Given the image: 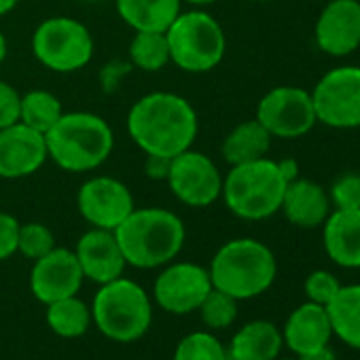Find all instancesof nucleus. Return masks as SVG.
Wrapping results in <instances>:
<instances>
[{"instance_id": "obj_1", "label": "nucleus", "mask_w": 360, "mask_h": 360, "mask_svg": "<svg viewBox=\"0 0 360 360\" xmlns=\"http://www.w3.org/2000/svg\"><path fill=\"white\" fill-rule=\"evenodd\" d=\"M198 112L189 100L169 91L140 98L127 115V134L146 155L176 157L198 138Z\"/></svg>"}, {"instance_id": "obj_2", "label": "nucleus", "mask_w": 360, "mask_h": 360, "mask_svg": "<svg viewBox=\"0 0 360 360\" xmlns=\"http://www.w3.org/2000/svg\"><path fill=\"white\" fill-rule=\"evenodd\" d=\"M127 265L155 269L172 263L185 246V223L165 208H134L115 229Z\"/></svg>"}, {"instance_id": "obj_3", "label": "nucleus", "mask_w": 360, "mask_h": 360, "mask_svg": "<svg viewBox=\"0 0 360 360\" xmlns=\"http://www.w3.org/2000/svg\"><path fill=\"white\" fill-rule=\"evenodd\" d=\"M208 274L214 288L244 301L271 288L278 276V261L267 244L252 238H238L217 250Z\"/></svg>"}, {"instance_id": "obj_4", "label": "nucleus", "mask_w": 360, "mask_h": 360, "mask_svg": "<svg viewBox=\"0 0 360 360\" xmlns=\"http://www.w3.org/2000/svg\"><path fill=\"white\" fill-rule=\"evenodd\" d=\"M47 155L66 172L100 167L115 146L110 125L94 112H64L45 134Z\"/></svg>"}, {"instance_id": "obj_5", "label": "nucleus", "mask_w": 360, "mask_h": 360, "mask_svg": "<svg viewBox=\"0 0 360 360\" xmlns=\"http://www.w3.org/2000/svg\"><path fill=\"white\" fill-rule=\"evenodd\" d=\"M286 180L278 169V161L263 157L250 163L231 165L223 178L221 198L231 214L244 221H265L280 212Z\"/></svg>"}, {"instance_id": "obj_6", "label": "nucleus", "mask_w": 360, "mask_h": 360, "mask_svg": "<svg viewBox=\"0 0 360 360\" xmlns=\"http://www.w3.org/2000/svg\"><path fill=\"white\" fill-rule=\"evenodd\" d=\"M91 320L104 337L119 343H131L150 328L153 303L138 282L121 276L100 284L91 303Z\"/></svg>"}, {"instance_id": "obj_7", "label": "nucleus", "mask_w": 360, "mask_h": 360, "mask_svg": "<svg viewBox=\"0 0 360 360\" xmlns=\"http://www.w3.org/2000/svg\"><path fill=\"white\" fill-rule=\"evenodd\" d=\"M169 62L193 75L214 70L227 51L223 26L206 11L180 13L165 30Z\"/></svg>"}, {"instance_id": "obj_8", "label": "nucleus", "mask_w": 360, "mask_h": 360, "mask_svg": "<svg viewBox=\"0 0 360 360\" xmlns=\"http://www.w3.org/2000/svg\"><path fill=\"white\" fill-rule=\"evenodd\" d=\"M32 53L53 72H77L94 58V39L79 20L49 18L32 34Z\"/></svg>"}, {"instance_id": "obj_9", "label": "nucleus", "mask_w": 360, "mask_h": 360, "mask_svg": "<svg viewBox=\"0 0 360 360\" xmlns=\"http://www.w3.org/2000/svg\"><path fill=\"white\" fill-rule=\"evenodd\" d=\"M309 94L318 123L333 129L360 127V66L328 70Z\"/></svg>"}, {"instance_id": "obj_10", "label": "nucleus", "mask_w": 360, "mask_h": 360, "mask_svg": "<svg viewBox=\"0 0 360 360\" xmlns=\"http://www.w3.org/2000/svg\"><path fill=\"white\" fill-rule=\"evenodd\" d=\"M165 183L178 202L191 208H208L221 198L223 174L208 155L189 148L172 157Z\"/></svg>"}, {"instance_id": "obj_11", "label": "nucleus", "mask_w": 360, "mask_h": 360, "mask_svg": "<svg viewBox=\"0 0 360 360\" xmlns=\"http://www.w3.org/2000/svg\"><path fill=\"white\" fill-rule=\"evenodd\" d=\"M257 121L269 131L271 138H301L318 123L311 94L295 85L274 87L261 98L257 106Z\"/></svg>"}, {"instance_id": "obj_12", "label": "nucleus", "mask_w": 360, "mask_h": 360, "mask_svg": "<svg viewBox=\"0 0 360 360\" xmlns=\"http://www.w3.org/2000/svg\"><path fill=\"white\" fill-rule=\"evenodd\" d=\"M77 208L91 227L115 231L136 206L125 183L110 176H94L81 185Z\"/></svg>"}, {"instance_id": "obj_13", "label": "nucleus", "mask_w": 360, "mask_h": 360, "mask_svg": "<svg viewBox=\"0 0 360 360\" xmlns=\"http://www.w3.org/2000/svg\"><path fill=\"white\" fill-rule=\"evenodd\" d=\"M212 290V280L206 267L198 263H167L155 280V303L169 314L198 311L202 301Z\"/></svg>"}, {"instance_id": "obj_14", "label": "nucleus", "mask_w": 360, "mask_h": 360, "mask_svg": "<svg viewBox=\"0 0 360 360\" xmlns=\"http://www.w3.org/2000/svg\"><path fill=\"white\" fill-rule=\"evenodd\" d=\"M314 39L322 53L345 58L360 47V0H330L320 11Z\"/></svg>"}, {"instance_id": "obj_15", "label": "nucleus", "mask_w": 360, "mask_h": 360, "mask_svg": "<svg viewBox=\"0 0 360 360\" xmlns=\"http://www.w3.org/2000/svg\"><path fill=\"white\" fill-rule=\"evenodd\" d=\"M83 280L85 276L75 250L56 246L49 255L34 261V267L30 271V290L41 303L49 305L53 301L75 297Z\"/></svg>"}, {"instance_id": "obj_16", "label": "nucleus", "mask_w": 360, "mask_h": 360, "mask_svg": "<svg viewBox=\"0 0 360 360\" xmlns=\"http://www.w3.org/2000/svg\"><path fill=\"white\" fill-rule=\"evenodd\" d=\"M47 157L45 134L20 121L0 129V178H26L39 172Z\"/></svg>"}, {"instance_id": "obj_17", "label": "nucleus", "mask_w": 360, "mask_h": 360, "mask_svg": "<svg viewBox=\"0 0 360 360\" xmlns=\"http://www.w3.org/2000/svg\"><path fill=\"white\" fill-rule=\"evenodd\" d=\"M81 271L87 280L96 284H106L123 276L125 257L119 248L115 231L91 227L81 236L75 248Z\"/></svg>"}, {"instance_id": "obj_18", "label": "nucleus", "mask_w": 360, "mask_h": 360, "mask_svg": "<svg viewBox=\"0 0 360 360\" xmlns=\"http://www.w3.org/2000/svg\"><path fill=\"white\" fill-rule=\"evenodd\" d=\"M284 345L297 356L303 358L324 345H330L333 328L324 305L305 301L290 311L282 328Z\"/></svg>"}, {"instance_id": "obj_19", "label": "nucleus", "mask_w": 360, "mask_h": 360, "mask_svg": "<svg viewBox=\"0 0 360 360\" xmlns=\"http://www.w3.org/2000/svg\"><path fill=\"white\" fill-rule=\"evenodd\" d=\"M330 210H333V204H330L328 191L320 183H314L309 178L299 176L292 183L286 185L280 212L286 217L290 225L299 229L322 227Z\"/></svg>"}, {"instance_id": "obj_20", "label": "nucleus", "mask_w": 360, "mask_h": 360, "mask_svg": "<svg viewBox=\"0 0 360 360\" xmlns=\"http://www.w3.org/2000/svg\"><path fill=\"white\" fill-rule=\"evenodd\" d=\"M326 257L343 269H360V210L333 208L322 223Z\"/></svg>"}, {"instance_id": "obj_21", "label": "nucleus", "mask_w": 360, "mask_h": 360, "mask_svg": "<svg viewBox=\"0 0 360 360\" xmlns=\"http://www.w3.org/2000/svg\"><path fill=\"white\" fill-rule=\"evenodd\" d=\"M284 345L282 330L269 320L244 324L231 339L229 360H276Z\"/></svg>"}, {"instance_id": "obj_22", "label": "nucleus", "mask_w": 360, "mask_h": 360, "mask_svg": "<svg viewBox=\"0 0 360 360\" xmlns=\"http://www.w3.org/2000/svg\"><path fill=\"white\" fill-rule=\"evenodd\" d=\"M115 5L134 32H165L180 15L183 0H115Z\"/></svg>"}, {"instance_id": "obj_23", "label": "nucleus", "mask_w": 360, "mask_h": 360, "mask_svg": "<svg viewBox=\"0 0 360 360\" xmlns=\"http://www.w3.org/2000/svg\"><path fill=\"white\" fill-rule=\"evenodd\" d=\"M324 307L333 335L345 345L360 349V284H341Z\"/></svg>"}, {"instance_id": "obj_24", "label": "nucleus", "mask_w": 360, "mask_h": 360, "mask_svg": "<svg viewBox=\"0 0 360 360\" xmlns=\"http://www.w3.org/2000/svg\"><path fill=\"white\" fill-rule=\"evenodd\" d=\"M271 136L269 131L257 121H244L240 125H236L227 138L223 140V159L229 165H242V163H250L257 159L267 157L269 148H271Z\"/></svg>"}, {"instance_id": "obj_25", "label": "nucleus", "mask_w": 360, "mask_h": 360, "mask_svg": "<svg viewBox=\"0 0 360 360\" xmlns=\"http://www.w3.org/2000/svg\"><path fill=\"white\" fill-rule=\"evenodd\" d=\"M91 322V307H87V303L77 295L47 305V324L56 335L64 339L83 337Z\"/></svg>"}, {"instance_id": "obj_26", "label": "nucleus", "mask_w": 360, "mask_h": 360, "mask_svg": "<svg viewBox=\"0 0 360 360\" xmlns=\"http://www.w3.org/2000/svg\"><path fill=\"white\" fill-rule=\"evenodd\" d=\"M62 115H64L62 102L51 91L32 89L26 96H22L20 123H24V125H28V127H32V129H37L41 134H47Z\"/></svg>"}, {"instance_id": "obj_27", "label": "nucleus", "mask_w": 360, "mask_h": 360, "mask_svg": "<svg viewBox=\"0 0 360 360\" xmlns=\"http://www.w3.org/2000/svg\"><path fill=\"white\" fill-rule=\"evenodd\" d=\"M129 60L144 72H159L169 64V45L165 32H136L129 43Z\"/></svg>"}, {"instance_id": "obj_28", "label": "nucleus", "mask_w": 360, "mask_h": 360, "mask_svg": "<svg viewBox=\"0 0 360 360\" xmlns=\"http://www.w3.org/2000/svg\"><path fill=\"white\" fill-rule=\"evenodd\" d=\"M172 360H229V354L212 333H191L180 339Z\"/></svg>"}, {"instance_id": "obj_29", "label": "nucleus", "mask_w": 360, "mask_h": 360, "mask_svg": "<svg viewBox=\"0 0 360 360\" xmlns=\"http://www.w3.org/2000/svg\"><path fill=\"white\" fill-rule=\"evenodd\" d=\"M238 299H233L231 295L219 290L212 286V290L208 292V297L202 301L200 305V316H202V322L212 328V330H223V328H229L236 318H238Z\"/></svg>"}, {"instance_id": "obj_30", "label": "nucleus", "mask_w": 360, "mask_h": 360, "mask_svg": "<svg viewBox=\"0 0 360 360\" xmlns=\"http://www.w3.org/2000/svg\"><path fill=\"white\" fill-rule=\"evenodd\" d=\"M56 248L53 231L43 223H26L20 225L18 252H22L30 261H39Z\"/></svg>"}, {"instance_id": "obj_31", "label": "nucleus", "mask_w": 360, "mask_h": 360, "mask_svg": "<svg viewBox=\"0 0 360 360\" xmlns=\"http://www.w3.org/2000/svg\"><path fill=\"white\" fill-rule=\"evenodd\" d=\"M326 191H328L333 208L360 210V174L358 172H345L337 176Z\"/></svg>"}, {"instance_id": "obj_32", "label": "nucleus", "mask_w": 360, "mask_h": 360, "mask_svg": "<svg viewBox=\"0 0 360 360\" xmlns=\"http://www.w3.org/2000/svg\"><path fill=\"white\" fill-rule=\"evenodd\" d=\"M339 288H341V284H339L337 276L326 271V269L311 271L303 282V290H305L307 301L318 303V305H326L337 295Z\"/></svg>"}, {"instance_id": "obj_33", "label": "nucleus", "mask_w": 360, "mask_h": 360, "mask_svg": "<svg viewBox=\"0 0 360 360\" xmlns=\"http://www.w3.org/2000/svg\"><path fill=\"white\" fill-rule=\"evenodd\" d=\"M18 240L20 221L9 212H0V261H5L18 252Z\"/></svg>"}, {"instance_id": "obj_34", "label": "nucleus", "mask_w": 360, "mask_h": 360, "mask_svg": "<svg viewBox=\"0 0 360 360\" xmlns=\"http://www.w3.org/2000/svg\"><path fill=\"white\" fill-rule=\"evenodd\" d=\"M20 102L22 96L18 94V89L0 81V129L20 121Z\"/></svg>"}, {"instance_id": "obj_35", "label": "nucleus", "mask_w": 360, "mask_h": 360, "mask_svg": "<svg viewBox=\"0 0 360 360\" xmlns=\"http://www.w3.org/2000/svg\"><path fill=\"white\" fill-rule=\"evenodd\" d=\"M169 163H172V159H167V157L146 155L144 172H146V176L153 178V180H165V178H167V172H169Z\"/></svg>"}, {"instance_id": "obj_36", "label": "nucleus", "mask_w": 360, "mask_h": 360, "mask_svg": "<svg viewBox=\"0 0 360 360\" xmlns=\"http://www.w3.org/2000/svg\"><path fill=\"white\" fill-rule=\"evenodd\" d=\"M278 169L286 183H292L295 178H299V161L297 159H282L278 161Z\"/></svg>"}, {"instance_id": "obj_37", "label": "nucleus", "mask_w": 360, "mask_h": 360, "mask_svg": "<svg viewBox=\"0 0 360 360\" xmlns=\"http://www.w3.org/2000/svg\"><path fill=\"white\" fill-rule=\"evenodd\" d=\"M301 360H337V356H335V352H333L330 345H324V347H320V349L303 356Z\"/></svg>"}, {"instance_id": "obj_38", "label": "nucleus", "mask_w": 360, "mask_h": 360, "mask_svg": "<svg viewBox=\"0 0 360 360\" xmlns=\"http://www.w3.org/2000/svg\"><path fill=\"white\" fill-rule=\"evenodd\" d=\"M18 3H20V0H0V18L11 13L18 7Z\"/></svg>"}, {"instance_id": "obj_39", "label": "nucleus", "mask_w": 360, "mask_h": 360, "mask_svg": "<svg viewBox=\"0 0 360 360\" xmlns=\"http://www.w3.org/2000/svg\"><path fill=\"white\" fill-rule=\"evenodd\" d=\"M5 58H7V39L3 32H0V64L5 62Z\"/></svg>"}, {"instance_id": "obj_40", "label": "nucleus", "mask_w": 360, "mask_h": 360, "mask_svg": "<svg viewBox=\"0 0 360 360\" xmlns=\"http://www.w3.org/2000/svg\"><path fill=\"white\" fill-rule=\"evenodd\" d=\"M187 3L195 5V7H208V5H214L219 0H187Z\"/></svg>"}, {"instance_id": "obj_41", "label": "nucleus", "mask_w": 360, "mask_h": 360, "mask_svg": "<svg viewBox=\"0 0 360 360\" xmlns=\"http://www.w3.org/2000/svg\"><path fill=\"white\" fill-rule=\"evenodd\" d=\"M276 360H301V358H297V356H295V358H276Z\"/></svg>"}, {"instance_id": "obj_42", "label": "nucleus", "mask_w": 360, "mask_h": 360, "mask_svg": "<svg viewBox=\"0 0 360 360\" xmlns=\"http://www.w3.org/2000/svg\"><path fill=\"white\" fill-rule=\"evenodd\" d=\"M255 3H271V0H255Z\"/></svg>"}, {"instance_id": "obj_43", "label": "nucleus", "mask_w": 360, "mask_h": 360, "mask_svg": "<svg viewBox=\"0 0 360 360\" xmlns=\"http://www.w3.org/2000/svg\"><path fill=\"white\" fill-rule=\"evenodd\" d=\"M83 3H98V0H83Z\"/></svg>"}]
</instances>
